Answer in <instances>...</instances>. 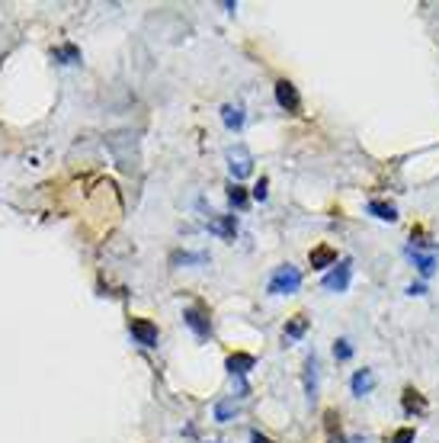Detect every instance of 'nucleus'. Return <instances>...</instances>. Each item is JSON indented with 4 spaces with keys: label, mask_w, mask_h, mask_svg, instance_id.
<instances>
[{
    "label": "nucleus",
    "mask_w": 439,
    "mask_h": 443,
    "mask_svg": "<svg viewBox=\"0 0 439 443\" xmlns=\"http://www.w3.org/2000/svg\"><path fill=\"white\" fill-rule=\"evenodd\" d=\"M404 411L407 414H423L426 411V401H423V395L417 392V389H404Z\"/></svg>",
    "instance_id": "dca6fc26"
},
{
    "label": "nucleus",
    "mask_w": 439,
    "mask_h": 443,
    "mask_svg": "<svg viewBox=\"0 0 439 443\" xmlns=\"http://www.w3.org/2000/svg\"><path fill=\"white\" fill-rule=\"evenodd\" d=\"M349 389H353V395L356 398H363V395H369L375 389V376H372V369H359L356 376L349 379Z\"/></svg>",
    "instance_id": "1a4fd4ad"
},
{
    "label": "nucleus",
    "mask_w": 439,
    "mask_h": 443,
    "mask_svg": "<svg viewBox=\"0 0 439 443\" xmlns=\"http://www.w3.org/2000/svg\"><path fill=\"white\" fill-rule=\"evenodd\" d=\"M183 321L196 331V337H208L212 335V318H208V312L202 309V305H190V309L183 312Z\"/></svg>",
    "instance_id": "39448f33"
},
{
    "label": "nucleus",
    "mask_w": 439,
    "mask_h": 443,
    "mask_svg": "<svg viewBox=\"0 0 439 443\" xmlns=\"http://www.w3.org/2000/svg\"><path fill=\"white\" fill-rule=\"evenodd\" d=\"M333 357H337V360H349V357H353V347H349L347 337L333 341Z\"/></svg>",
    "instance_id": "5701e85b"
},
{
    "label": "nucleus",
    "mask_w": 439,
    "mask_h": 443,
    "mask_svg": "<svg viewBox=\"0 0 439 443\" xmlns=\"http://www.w3.org/2000/svg\"><path fill=\"white\" fill-rule=\"evenodd\" d=\"M250 443H273V440H270V437H263V434H257V430H254V434H250Z\"/></svg>",
    "instance_id": "393cba45"
},
{
    "label": "nucleus",
    "mask_w": 439,
    "mask_h": 443,
    "mask_svg": "<svg viewBox=\"0 0 439 443\" xmlns=\"http://www.w3.org/2000/svg\"><path fill=\"white\" fill-rule=\"evenodd\" d=\"M299 286H301V270L285 264L270 280V296H292V293H299Z\"/></svg>",
    "instance_id": "f257e3e1"
},
{
    "label": "nucleus",
    "mask_w": 439,
    "mask_h": 443,
    "mask_svg": "<svg viewBox=\"0 0 439 443\" xmlns=\"http://www.w3.org/2000/svg\"><path fill=\"white\" fill-rule=\"evenodd\" d=\"M407 254L414 260V267L420 270V276H433V270H436V257L433 254H420L417 248H407Z\"/></svg>",
    "instance_id": "f8f14e48"
},
{
    "label": "nucleus",
    "mask_w": 439,
    "mask_h": 443,
    "mask_svg": "<svg viewBox=\"0 0 439 443\" xmlns=\"http://www.w3.org/2000/svg\"><path fill=\"white\" fill-rule=\"evenodd\" d=\"M305 331H308V318L305 315H295L292 321H285V341H299V337H305Z\"/></svg>",
    "instance_id": "2eb2a0df"
},
{
    "label": "nucleus",
    "mask_w": 439,
    "mask_h": 443,
    "mask_svg": "<svg viewBox=\"0 0 439 443\" xmlns=\"http://www.w3.org/2000/svg\"><path fill=\"white\" fill-rule=\"evenodd\" d=\"M311 260V270H324V267H337V251H333L331 244H317L315 251L308 254Z\"/></svg>",
    "instance_id": "0eeeda50"
},
{
    "label": "nucleus",
    "mask_w": 439,
    "mask_h": 443,
    "mask_svg": "<svg viewBox=\"0 0 439 443\" xmlns=\"http://www.w3.org/2000/svg\"><path fill=\"white\" fill-rule=\"evenodd\" d=\"M324 421H327V437H331V443H347L343 440V434H340V424H337V411L333 408H327L324 411Z\"/></svg>",
    "instance_id": "f3484780"
},
{
    "label": "nucleus",
    "mask_w": 439,
    "mask_h": 443,
    "mask_svg": "<svg viewBox=\"0 0 439 443\" xmlns=\"http://www.w3.org/2000/svg\"><path fill=\"white\" fill-rule=\"evenodd\" d=\"M276 103H279L285 113H299V109H301L299 90H295L292 81H279V84H276Z\"/></svg>",
    "instance_id": "423d86ee"
},
{
    "label": "nucleus",
    "mask_w": 439,
    "mask_h": 443,
    "mask_svg": "<svg viewBox=\"0 0 439 443\" xmlns=\"http://www.w3.org/2000/svg\"><path fill=\"white\" fill-rule=\"evenodd\" d=\"M317 353H311V357L305 360V392L308 398H317Z\"/></svg>",
    "instance_id": "9b49d317"
},
{
    "label": "nucleus",
    "mask_w": 439,
    "mask_h": 443,
    "mask_svg": "<svg viewBox=\"0 0 439 443\" xmlns=\"http://www.w3.org/2000/svg\"><path fill=\"white\" fill-rule=\"evenodd\" d=\"M231 414H238V401H234V395H228L215 405V421H231Z\"/></svg>",
    "instance_id": "a211bd4d"
},
{
    "label": "nucleus",
    "mask_w": 439,
    "mask_h": 443,
    "mask_svg": "<svg viewBox=\"0 0 439 443\" xmlns=\"http://www.w3.org/2000/svg\"><path fill=\"white\" fill-rule=\"evenodd\" d=\"M51 55H55L61 65H77V61H81V51H77V45H61V49H55Z\"/></svg>",
    "instance_id": "6ab92c4d"
},
{
    "label": "nucleus",
    "mask_w": 439,
    "mask_h": 443,
    "mask_svg": "<svg viewBox=\"0 0 439 443\" xmlns=\"http://www.w3.org/2000/svg\"><path fill=\"white\" fill-rule=\"evenodd\" d=\"M266 193H270V180H266V177H260V184L254 186V200L263 202V200H266Z\"/></svg>",
    "instance_id": "b1692460"
},
{
    "label": "nucleus",
    "mask_w": 439,
    "mask_h": 443,
    "mask_svg": "<svg viewBox=\"0 0 439 443\" xmlns=\"http://www.w3.org/2000/svg\"><path fill=\"white\" fill-rule=\"evenodd\" d=\"M222 122L231 129V132H238V129L244 126V109L231 106V103H228V106H222Z\"/></svg>",
    "instance_id": "4468645a"
},
{
    "label": "nucleus",
    "mask_w": 439,
    "mask_h": 443,
    "mask_svg": "<svg viewBox=\"0 0 439 443\" xmlns=\"http://www.w3.org/2000/svg\"><path fill=\"white\" fill-rule=\"evenodd\" d=\"M228 170H231L234 184L244 180V177H250V170H254V158H250V151L244 148V145H234V148L228 151Z\"/></svg>",
    "instance_id": "7ed1b4c3"
},
{
    "label": "nucleus",
    "mask_w": 439,
    "mask_h": 443,
    "mask_svg": "<svg viewBox=\"0 0 439 443\" xmlns=\"http://www.w3.org/2000/svg\"><path fill=\"white\" fill-rule=\"evenodd\" d=\"M129 331H132V337L141 347H158V325L148 321V318H132V321H129Z\"/></svg>",
    "instance_id": "20e7f679"
},
{
    "label": "nucleus",
    "mask_w": 439,
    "mask_h": 443,
    "mask_svg": "<svg viewBox=\"0 0 439 443\" xmlns=\"http://www.w3.org/2000/svg\"><path fill=\"white\" fill-rule=\"evenodd\" d=\"M208 232H212V234H222V238H228V241H231L234 234H238V218H234V216H218V218H212V222H208Z\"/></svg>",
    "instance_id": "9d476101"
},
{
    "label": "nucleus",
    "mask_w": 439,
    "mask_h": 443,
    "mask_svg": "<svg viewBox=\"0 0 439 443\" xmlns=\"http://www.w3.org/2000/svg\"><path fill=\"white\" fill-rule=\"evenodd\" d=\"M206 254H174V257H170V264H206Z\"/></svg>",
    "instance_id": "4be33fe9"
},
{
    "label": "nucleus",
    "mask_w": 439,
    "mask_h": 443,
    "mask_svg": "<svg viewBox=\"0 0 439 443\" xmlns=\"http://www.w3.org/2000/svg\"><path fill=\"white\" fill-rule=\"evenodd\" d=\"M228 202H231L234 209H244V206H247V193H244V186L240 184L228 186Z\"/></svg>",
    "instance_id": "aec40b11"
},
{
    "label": "nucleus",
    "mask_w": 439,
    "mask_h": 443,
    "mask_svg": "<svg viewBox=\"0 0 439 443\" xmlns=\"http://www.w3.org/2000/svg\"><path fill=\"white\" fill-rule=\"evenodd\" d=\"M224 367H228V373H231V376H247L250 369L257 367V360L250 357V353H231Z\"/></svg>",
    "instance_id": "6e6552de"
},
{
    "label": "nucleus",
    "mask_w": 439,
    "mask_h": 443,
    "mask_svg": "<svg viewBox=\"0 0 439 443\" xmlns=\"http://www.w3.org/2000/svg\"><path fill=\"white\" fill-rule=\"evenodd\" d=\"M349 280H353V264H349V260H340L337 267L331 270V273L324 276V289H327V293H347L349 289Z\"/></svg>",
    "instance_id": "f03ea898"
},
{
    "label": "nucleus",
    "mask_w": 439,
    "mask_h": 443,
    "mask_svg": "<svg viewBox=\"0 0 439 443\" xmlns=\"http://www.w3.org/2000/svg\"><path fill=\"white\" fill-rule=\"evenodd\" d=\"M369 216L381 218V222H395V218H398V209H395V206H391V202L372 200V202H369Z\"/></svg>",
    "instance_id": "ddd939ff"
},
{
    "label": "nucleus",
    "mask_w": 439,
    "mask_h": 443,
    "mask_svg": "<svg viewBox=\"0 0 439 443\" xmlns=\"http://www.w3.org/2000/svg\"><path fill=\"white\" fill-rule=\"evenodd\" d=\"M414 437H417L414 427H398V430L391 434V440H388V443H414Z\"/></svg>",
    "instance_id": "412c9836"
}]
</instances>
